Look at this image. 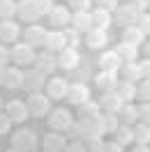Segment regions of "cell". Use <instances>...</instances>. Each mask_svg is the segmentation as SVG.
<instances>
[{"label": "cell", "mask_w": 150, "mask_h": 152, "mask_svg": "<svg viewBox=\"0 0 150 152\" xmlns=\"http://www.w3.org/2000/svg\"><path fill=\"white\" fill-rule=\"evenodd\" d=\"M65 99L72 106H81V104H85V102H90V90H88V86L81 83V81H79V83H72L69 90H67Z\"/></svg>", "instance_id": "obj_12"}, {"label": "cell", "mask_w": 150, "mask_h": 152, "mask_svg": "<svg viewBox=\"0 0 150 152\" xmlns=\"http://www.w3.org/2000/svg\"><path fill=\"white\" fill-rule=\"evenodd\" d=\"M44 48H46V51H51V53H60L62 48H67L65 32H62V30H51V32H46Z\"/></svg>", "instance_id": "obj_18"}, {"label": "cell", "mask_w": 150, "mask_h": 152, "mask_svg": "<svg viewBox=\"0 0 150 152\" xmlns=\"http://www.w3.org/2000/svg\"><path fill=\"white\" fill-rule=\"evenodd\" d=\"M97 106H99V111H104V113H113L115 115L122 108V102H120V97L115 95V92H102Z\"/></svg>", "instance_id": "obj_19"}, {"label": "cell", "mask_w": 150, "mask_h": 152, "mask_svg": "<svg viewBox=\"0 0 150 152\" xmlns=\"http://www.w3.org/2000/svg\"><path fill=\"white\" fill-rule=\"evenodd\" d=\"M97 122H99V132H102V136H104V134H115V129L120 127L118 115H113V113H99Z\"/></svg>", "instance_id": "obj_26"}, {"label": "cell", "mask_w": 150, "mask_h": 152, "mask_svg": "<svg viewBox=\"0 0 150 152\" xmlns=\"http://www.w3.org/2000/svg\"><path fill=\"white\" fill-rule=\"evenodd\" d=\"M115 143L122 145V148L134 143V129H132L129 124H120V127L115 129Z\"/></svg>", "instance_id": "obj_30"}, {"label": "cell", "mask_w": 150, "mask_h": 152, "mask_svg": "<svg viewBox=\"0 0 150 152\" xmlns=\"http://www.w3.org/2000/svg\"><path fill=\"white\" fill-rule=\"evenodd\" d=\"M10 56H12V62H16L14 67H30L35 62V56H37V53H35V48L30 46V44H26V42L19 44V42H16V44L10 48Z\"/></svg>", "instance_id": "obj_3"}, {"label": "cell", "mask_w": 150, "mask_h": 152, "mask_svg": "<svg viewBox=\"0 0 150 152\" xmlns=\"http://www.w3.org/2000/svg\"><path fill=\"white\" fill-rule=\"evenodd\" d=\"M93 0H69V7H74V12H90Z\"/></svg>", "instance_id": "obj_42"}, {"label": "cell", "mask_w": 150, "mask_h": 152, "mask_svg": "<svg viewBox=\"0 0 150 152\" xmlns=\"http://www.w3.org/2000/svg\"><path fill=\"white\" fill-rule=\"evenodd\" d=\"M72 28L85 35L88 30H93V14L90 12H74L72 14Z\"/></svg>", "instance_id": "obj_22"}, {"label": "cell", "mask_w": 150, "mask_h": 152, "mask_svg": "<svg viewBox=\"0 0 150 152\" xmlns=\"http://www.w3.org/2000/svg\"><path fill=\"white\" fill-rule=\"evenodd\" d=\"M95 86L102 92H113L118 86V72H99L95 76Z\"/></svg>", "instance_id": "obj_21"}, {"label": "cell", "mask_w": 150, "mask_h": 152, "mask_svg": "<svg viewBox=\"0 0 150 152\" xmlns=\"http://www.w3.org/2000/svg\"><path fill=\"white\" fill-rule=\"evenodd\" d=\"M132 129H134V143L136 145H150V124L136 122Z\"/></svg>", "instance_id": "obj_31"}, {"label": "cell", "mask_w": 150, "mask_h": 152, "mask_svg": "<svg viewBox=\"0 0 150 152\" xmlns=\"http://www.w3.org/2000/svg\"><path fill=\"white\" fill-rule=\"evenodd\" d=\"M109 44V32L106 30H99V28H93L85 32V46L97 51V48H104Z\"/></svg>", "instance_id": "obj_17"}, {"label": "cell", "mask_w": 150, "mask_h": 152, "mask_svg": "<svg viewBox=\"0 0 150 152\" xmlns=\"http://www.w3.org/2000/svg\"><path fill=\"white\" fill-rule=\"evenodd\" d=\"M69 90V81L65 76H49L44 83V95L49 99H65Z\"/></svg>", "instance_id": "obj_5"}, {"label": "cell", "mask_w": 150, "mask_h": 152, "mask_svg": "<svg viewBox=\"0 0 150 152\" xmlns=\"http://www.w3.org/2000/svg\"><path fill=\"white\" fill-rule=\"evenodd\" d=\"M12 132V120L5 115V111H0V136H7Z\"/></svg>", "instance_id": "obj_41"}, {"label": "cell", "mask_w": 150, "mask_h": 152, "mask_svg": "<svg viewBox=\"0 0 150 152\" xmlns=\"http://www.w3.org/2000/svg\"><path fill=\"white\" fill-rule=\"evenodd\" d=\"M83 148H85V152H102L104 141H102V138H85Z\"/></svg>", "instance_id": "obj_39"}, {"label": "cell", "mask_w": 150, "mask_h": 152, "mask_svg": "<svg viewBox=\"0 0 150 152\" xmlns=\"http://www.w3.org/2000/svg\"><path fill=\"white\" fill-rule=\"evenodd\" d=\"M28 2L37 16H49V12L53 10V0H28Z\"/></svg>", "instance_id": "obj_35"}, {"label": "cell", "mask_w": 150, "mask_h": 152, "mask_svg": "<svg viewBox=\"0 0 150 152\" xmlns=\"http://www.w3.org/2000/svg\"><path fill=\"white\" fill-rule=\"evenodd\" d=\"M42 148H44V152H65L67 138L60 132H46L42 136Z\"/></svg>", "instance_id": "obj_11"}, {"label": "cell", "mask_w": 150, "mask_h": 152, "mask_svg": "<svg viewBox=\"0 0 150 152\" xmlns=\"http://www.w3.org/2000/svg\"><path fill=\"white\" fill-rule=\"evenodd\" d=\"M19 37H21V26L14 19L0 21V42H5V44H16Z\"/></svg>", "instance_id": "obj_13"}, {"label": "cell", "mask_w": 150, "mask_h": 152, "mask_svg": "<svg viewBox=\"0 0 150 152\" xmlns=\"http://www.w3.org/2000/svg\"><path fill=\"white\" fill-rule=\"evenodd\" d=\"M5 115L10 118L12 122L23 124L30 118V111H28V106H26V99H10V102L5 104Z\"/></svg>", "instance_id": "obj_6"}, {"label": "cell", "mask_w": 150, "mask_h": 152, "mask_svg": "<svg viewBox=\"0 0 150 152\" xmlns=\"http://www.w3.org/2000/svg\"><path fill=\"white\" fill-rule=\"evenodd\" d=\"M7 62H12V56H10V48L0 44V67H7Z\"/></svg>", "instance_id": "obj_45"}, {"label": "cell", "mask_w": 150, "mask_h": 152, "mask_svg": "<svg viewBox=\"0 0 150 152\" xmlns=\"http://www.w3.org/2000/svg\"><path fill=\"white\" fill-rule=\"evenodd\" d=\"M56 62L60 69H65V72H76L79 65H81V53L76 51V48H62L60 53H58Z\"/></svg>", "instance_id": "obj_9"}, {"label": "cell", "mask_w": 150, "mask_h": 152, "mask_svg": "<svg viewBox=\"0 0 150 152\" xmlns=\"http://www.w3.org/2000/svg\"><path fill=\"white\" fill-rule=\"evenodd\" d=\"M35 152H37V150H35ZM42 152H44V150H42Z\"/></svg>", "instance_id": "obj_53"}, {"label": "cell", "mask_w": 150, "mask_h": 152, "mask_svg": "<svg viewBox=\"0 0 150 152\" xmlns=\"http://www.w3.org/2000/svg\"><path fill=\"white\" fill-rule=\"evenodd\" d=\"M134 152H150V145H136Z\"/></svg>", "instance_id": "obj_48"}, {"label": "cell", "mask_w": 150, "mask_h": 152, "mask_svg": "<svg viewBox=\"0 0 150 152\" xmlns=\"http://www.w3.org/2000/svg\"><path fill=\"white\" fill-rule=\"evenodd\" d=\"M44 83H46V76L32 67L28 72H23V86H21V90H26L28 95H32V92H39L44 88Z\"/></svg>", "instance_id": "obj_8"}, {"label": "cell", "mask_w": 150, "mask_h": 152, "mask_svg": "<svg viewBox=\"0 0 150 152\" xmlns=\"http://www.w3.org/2000/svg\"><path fill=\"white\" fill-rule=\"evenodd\" d=\"M136 28H139L143 35H150V14H139V19H136Z\"/></svg>", "instance_id": "obj_40"}, {"label": "cell", "mask_w": 150, "mask_h": 152, "mask_svg": "<svg viewBox=\"0 0 150 152\" xmlns=\"http://www.w3.org/2000/svg\"><path fill=\"white\" fill-rule=\"evenodd\" d=\"M90 14H93V28H99V30H109L111 28V23H113V14L111 12L102 10V7H95Z\"/></svg>", "instance_id": "obj_25"}, {"label": "cell", "mask_w": 150, "mask_h": 152, "mask_svg": "<svg viewBox=\"0 0 150 152\" xmlns=\"http://www.w3.org/2000/svg\"><path fill=\"white\" fill-rule=\"evenodd\" d=\"M122 81H129V83H136L141 81V74H139V65L136 62H122Z\"/></svg>", "instance_id": "obj_33"}, {"label": "cell", "mask_w": 150, "mask_h": 152, "mask_svg": "<svg viewBox=\"0 0 150 152\" xmlns=\"http://www.w3.org/2000/svg\"><path fill=\"white\" fill-rule=\"evenodd\" d=\"M46 32H49V30L44 28V26L32 23V26H28V28H26V32H23V39H26V44H30L32 48H35V46H44Z\"/></svg>", "instance_id": "obj_15"}, {"label": "cell", "mask_w": 150, "mask_h": 152, "mask_svg": "<svg viewBox=\"0 0 150 152\" xmlns=\"http://www.w3.org/2000/svg\"><path fill=\"white\" fill-rule=\"evenodd\" d=\"M136 19H139V12H136V7H134V5H118L115 16H113V21H115L118 26H122V28L134 26V23H136Z\"/></svg>", "instance_id": "obj_14"}, {"label": "cell", "mask_w": 150, "mask_h": 152, "mask_svg": "<svg viewBox=\"0 0 150 152\" xmlns=\"http://www.w3.org/2000/svg\"><path fill=\"white\" fill-rule=\"evenodd\" d=\"M0 111H2V97H0Z\"/></svg>", "instance_id": "obj_52"}, {"label": "cell", "mask_w": 150, "mask_h": 152, "mask_svg": "<svg viewBox=\"0 0 150 152\" xmlns=\"http://www.w3.org/2000/svg\"><path fill=\"white\" fill-rule=\"evenodd\" d=\"M26 106H28L30 115H35V118H46V115L51 113V99H49L46 95H42V92L28 95Z\"/></svg>", "instance_id": "obj_4"}, {"label": "cell", "mask_w": 150, "mask_h": 152, "mask_svg": "<svg viewBox=\"0 0 150 152\" xmlns=\"http://www.w3.org/2000/svg\"><path fill=\"white\" fill-rule=\"evenodd\" d=\"M136 65H139L141 81H150V58H146L143 62H136Z\"/></svg>", "instance_id": "obj_44"}, {"label": "cell", "mask_w": 150, "mask_h": 152, "mask_svg": "<svg viewBox=\"0 0 150 152\" xmlns=\"http://www.w3.org/2000/svg\"><path fill=\"white\" fill-rule=\"evenodd\" d=\"M62 32H65L67 48H76L79 44H81V32H79V30H74V28H65Z\"/></svg>", "instance_id": "obj_36"}, {"label": "cell", "mask_w": 150, "mask_h": 152, "mask_svg": "<svg viewBox=\"0 0 150 152\" xmlns=\"http://www.w3.org/2000/svg\"><path fill=\"white\" fill-rule=\"evenodd\" d=\"M16 19L21 21V23H28V26H32V23H37V14H35V10L30 7L28 0H19L16 2Z\"/></svg>", "instance_id": "obj_23"}, {"label": "cell", "mask_w": 150, "mask_h": 152, "mask_svg": "<svg viewBox=\"0 0 150 152\" xmlns=\"http://www.w3.org/2000/svg\"><path fill=\"white\" fill-rule=\"evenodd\" d=\"M113 51L118 53V58H120L122 62H134L139 58V46H132V44H125V42H120Z\"/></svg>", "instance_id": "obj_28"}, {"label": "cell", "mask_w": 150, "mask_h": 152, "mask_svg": "<svg viewBox=\"0 0 150 152\" xmlns=\"http://www.w3.org/2000/svg\"><path fill=\"white\" fill-rule=\"evenodd\" d=\"M5 152H21V150H14V148H10V150H5Z\"/></svg>", "instance_id": "obj_51"}, {"label": "cell", "mask_w": 150, "mask_h": 152, "mask_svg": "<svg viewBox=\"0 0 150 152\" xmlns=\"http://www.w3.org/2000/svg\"><path fill=\"white\" fill-rule=\"evenodd\" d=\"M35 69L37 72H42V74L46 76H53V72H56V67H58V62H56V56L51 53V51H42V53H37L35 56Z\"/></svg>", "instance_id": "obj_10"}, {"label": "cell", "mask_w": 150, "mask_h": 152, "mask_svg": "<svg viewBox=\"0 0 150 152\" xmlns=\"http://www.w3.org/2000/svg\"><path fill=\"white\" fill-rule=\"evenodd\" d=\"M99 106H97V102H85V104L79 106V118L81 120H97L99 118Z\"/></svg>", "instance_id": "obj_29"}, {"label": "cell", "mask_w": 150, "mask_h": 152, "mask_svg": "<svg viewBox=\"0 0 150 152\" xmlns=\"http://www.w3.org/2000/svg\"><path fill=\"white\" fill-rule=\"evenodd\" d=\"M136 99H141V104L150 102V81H139V86H136Z\"/></svg>", "instance_id": "obj_38"}, {"label": "cell", "mask_w": 150, "mask_h": 152, "mask_svg": "<svg viewBox=\"0 0 150 152\" xmlns=\"http://www.w3.org/2000/svg\"><path fill=\"white\" fill-rule=\"evenodd\" d=\"M118 120H120L122 124L134 127V124H136V106L134 104H122V108L118 111Z\"/></svg>", "instance_id": "obj_32"}, {"label": "cell", "mask_w": 150, "mask_h": 152, "mask_svg": "<svg viewBox=\"0 0 150 152\" xmlns=\"http://www.w3.org/2000/svg\"><path fill=\"white\" fill-rule=\"evenodd\" d=\"M102 152H125V148H122V145H118L115 141H111V143H104Z\"/></svg>", "instance_id": "obj_46"}, {"label": "cell", "mask_w": 150, "mask_h": 152, "mask_svg": "<svg viewBox=\"0 0 150 152\" xmlns=\"http://www.w3.org/2000/svg\"><path fill=\"white\" fill-rule=\"evenodd\" d=\"M10 145L14 150H21V152H35L37 150V134L32 129H19L10 136Z\"/></svg>", "instance_id": "obj_2"}, {"label": "cell", "mask_w": 150, "mask_h": 152, "mask_svg": "<svg viewBox=\"0 0 150 152\" xmlns=\"http://www.w3.org/2000/svg\"><path fill=\"white\" fill-rule=\"evenodd\" d=\"M65 152H85V148H83V141H74V143H67Z\"/></svg>", "instance_id": "obj_47"}, {"label": "cell", "mask_w": 150, "mask_h": 152, "mask_svg": "<svg viewBox=\"0 0 150 152\" xmlns=\"http://www.w3.org/2000/svg\"><path fill=\"white\" fill-rule=\"evenodd\" d=\"M115 95L120 97L122 104H132V99H136V83H129V81H118V86L113 90Z\"/></svg>", "instance_id": "obj_24"}, {"label": "cell", "mask_w": 150, "mask_h": 152, "mask_svg": "<svg viewBox=\"0 0 150 152\" xmlns=\"http://www.w3.org/2000/svg\"><path fill=\"white\" fill-rule=\"evenodd\" d=\"M120 39L125 42V44H132V46H139V44H143V39H146V35L141 32L136 26H127V28H122V35Z\"/></svg>", "instance_id": "obj_27"}, {"label": "cell", "mask_w": 150, "mask_h": 152, "mask_svg": "<svg viewBox=\"0 0 150 152\" xmlns=\"http://www.w3.org/2000/svg\"><path fill=\"white\" fill-rule=\"evenodd\" d=\"M2 86L7 90H21V86H23V72H21V67H5Z\"/></svg>", "instance_id": "obj_16"}, {"label": "cell", "mask_w": 150, "mask_h": 152, "mask_svg": "<svg viewBox=\"0 0 150 152\" xmlns=\"http://www.w3.org/2000/svg\"><path fill=\"white\" fill-rule=\"evenodd\" d=\"M16 16V0H0V21H10Z\"/></svg>", "instance_id": "obj_34"}, {"label": "cell", "mask_w": 150, "mask_h": 152, "mask_svg": "<svg viewBox=\"0 0 150 152\" xmlns=\"http://www.w3.org/2000/svg\"><path fill=\"white\" fill-rule=\"evenodd\" d=\"M146 58H150V42L146 44Z\"/></svg>", "instance_id": "obj_49"}, {"label": "cell", "mask_w": 150, "mask_h": 152, "mask_svg": "<svg viewBox=\"0 0 150 152\" xmlns=\"http://www.w3.org/2000/svg\"><path fill=\"white\" fill-rule=\"evenodd\" d=\"M49 23L56 30L69 28V23H72V12H69V7H65V5H53V10L49 12Z\"/></svg>", "instance_id": "obj_7"}, {"label": "cell", "mask_w": 150, "mask_h": 152, "mask_svg": "<svg viewBox=\"0 0 150 152\" xmlns=\"http://www.w3.org/2000/svg\"><path fill=\"white\" fill-rule=\"evenodd\" d=\"M99 69L102 72H120L122 67V60L118 58L115 51H102V56H99Z\"/></svg>", "instance_id": "obj_20"}, {"label": "cell", "mask_w": 150, "mask_h": 152, "mask_svg": "<svg viewBox=\"0 0 150 152\" xmlns=\"http://www.w3.org/2000/svg\"><path fill=\"white\" fill-rule=\"evenodd\" d=\"M136 122L150 124V102H143L141 106H136Z\"/></svg>", "instance_id": "obj_37"}, {"label": "cell", "mask_w": 150, "mask_h": 152, "mask_svg": "<svg viewBox=\"0 0 150 152\" xmlns=\"http://www.w3.org/2000/svg\"><path fill=\"white\" fill-rule=\"evenodd\" d=\"M46 124H49V132H67L74 127V118H72V111L69 108H53L51 113L46 115Z\"/></svg>", "instance_id": "obj_1"}, {"label": "cell", "mask_w": 150, "mask_h": 152, "mask_svg": "<svg viewBox=\"0 0 150 152\" xmlns=\"http://www.w3.org/2000/svg\"><path fill=\"white\" fill-rule=\"evenodd\" d=\"M95 5L102 7V10H106V12H115L118 5H120V0H95Z\"/></svg>", "instance_id": "obj_43"}, {"label": "cell", "mask_w": 150, "mask_h": 152, "mask_svg": "<svg viewBox=\"0 0 150 152\" xmlns=\"http://www.w3.org/2000/svg\"><path fill=\"white\" fill-rule=\"evenodd\" d=\"M2 74H5V67H0V86H2Z\"/></svg>", "instance_id": "obj_50"}]
</instances>
